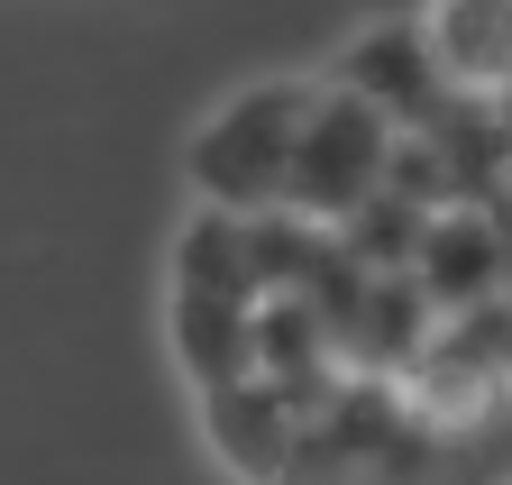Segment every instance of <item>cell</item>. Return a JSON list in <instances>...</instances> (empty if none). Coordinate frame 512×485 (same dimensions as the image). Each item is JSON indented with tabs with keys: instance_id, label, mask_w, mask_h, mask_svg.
<instances>
[{
	"instance_id": "2",
	"label": "cell",
	"mask_w": 512,
	"mask_h": 485,
	"mask_svg": "<svg viewBox=\"0 0 512 485\" xmlns=\"http://www.w3.org/2000/svg\"><path fill=\"white\" fill-rule=\"evenodd\" d=\"M394 110L366 101L357 83H330L311 101V129H302V156H293V211L311 220H357L384 184H394Z\"/></svg>"
},
{
	"instance_id": "1",
	"label": "cell",
	"mask_w": 512,
	"mask_h": 485,
	"mask_svg": "<svg viewBox=\"0 0 512 485\" xmlns=\"http://www.w3.org/2000/svg\"><path fill=\"white\" fill-rule=\"evenodd\" d=\"M311 83H256L238 101H220L202 129H192V193L211 211H275L293 193V156L311 129Z\"/></svg>"
},
{
	"instance_id": "3",
	"label": "cell",
	"mask_w": 512,
	"mask_h": 485,
	"mask_svg": "<svg viewBox=\"0 0 512 485\" xmlns=\"http://www.w3.org/2000/svg\"><path fill=\"white\" fill-rule=\"evenodd\" d=\"M439 74L458 92H503L512 83V0H439L421 19Z\"/></svg>"
}]
</instances>
